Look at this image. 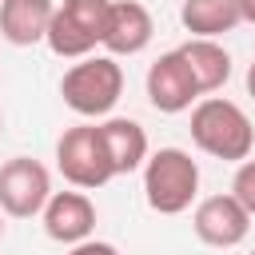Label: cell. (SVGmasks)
<instances>
[{
  "mask_svg": "<svg viewBox=\"0 0 255 255\" xmlns=\"http://www.w3.org/2000/svg\"><path fill=\"white\" fill-rule=\"evenodd\" d=\"M60 96L64 104L84 116V120H100L108 116L120 96H124V68L116 64V56H84L80 64H72L60 80Z\"/></svg>",
  "mask_w": 255,
  "mask_h": 255,
  "instance_id": "3957f363",
  "label": "cell"
},
{
  "mask_svg": "<svg viewBox=\"0 0 255 255\" xmlns=\"http://www.w3.org/2000/svg\"><path fill=\"white\" fill-rule=\"evenodd\" d=\"M231 195L255 215V159H243V163L235 167V175H231Z\"/></svg>",
  "mask_w": 255,
  "mask_h": 255,
  "instance_id": "9a60e30c",
  "label": "cell"
},
{
  "mask_svg": "<svg viewBox=\"0 0 255 255\" xmlns=\"http://www.w3.org/2000/svg\"><path fill=\"white\" fill-rule=\"evenodd\" d=\"M52 199V175L32 155H12L0 163V211L12 219H32Z\"/></svg>",
  "mask_w": 255,
  "mask_h": 255,
  "instance_id": "8992f818",
  "label": "cell"
},
{
  "mask_svg": "<svg viewBox=\"0 0 255 255\" xmlns=\"http://www.w3.org/2000/svg\"><path fill=\"white\" fill-rule=\"evenodd\" d=\"M179 24L191 36L219 40V36H227L243 24V12H239V0H183L179 4Z\"/></svg>",
  "mask_w": 255,
  "mask_h": 255,
  "instance_id": "5bb4252c",
  "label": "cell"
},
{
  "mask_svg": "<svg viewBox=\"0 0 255 255\" xmlns=\"http://www.w3.org/2000/svg\"><path fill=\"white\" fill-rule=\"evenodd\" d=\"M0 239H4V211H0Z\"/></svg>",
  "mask_w": 255,
  "mask_h": 255,
  "instance_id": "d6986e66",
  "label": "cell"
},
{
  "mask_svg": "<svg viewBox=\"0 0 255 255\" xmlns=\"http://www.w3.org/2000/svg\"><path fill=\"white\" fill-rule=\"evenodd\" d=\"M199 195V163L183 147H159L143 163V199L155 215H183Z\"/></svg>",
  "mask_w": 255,
  "mask_h": 255,
  "instance_id": "7a4b0ae2",
  "label": "cell"
},
{
  "mask_svg": "<svg viewBox=\"0 0 255 255\" xmlns=\"http://www.w3.org/2000/svg\"><path fill=\"white\" fill-rule=\"evenodd\" d=\"M40 219H44V235L52 243L76 247V243L92 239V231H96V203L80 187L76 191H52V199L40 211Z\"/></svg>",
  "mask_w": 255,
  "mask_h": 255,
  "instance_id": "9c48e42d",
  "label": "cell"
},
{
  "mask_svg": "<svg viewBox=\"0 0 255 255\" xmlns=\"http://www.w3.org/2000/svg\"><path fill=\"white\" fill-rule=\"evenodd\" d=\"M195 84L203 96H215L227 80H231V52L219 44V40H207V36H191L187 44H179Z\"/></svg>",
  "mask_w": 255,
  "mask_h": 255,
  "instance_id": "4fadbf2b",
  "label": "cell"
},
{
  "mask_svg": "<svg viewBox=\"0 0 255 255\" xmlns=\"http://www.w3.org/2000/svg\"><path fill=\"white\" fill-rule=\"evenodd\" d=\"M112 0H60L48 24L44 44L60 60H84L104 44V24H108Z\"/></svg>",
  "mask_w": 255,
  "mask_h": 255,
  "instance_id": "277c9868",
  "label": "cell"
},
{
  "mask_svg": "<svg viewBox=\"0 0 255 255\" xmlns=\"http://www.w3.org/2000/svg\"><path fill=\"white\" fill-rule=\"evenodd\" d=\"M56 167L80 191H96L108 179H116L108 147H104V135H100V124H76V128H68L56 139Z\"/></svg>",
  "mask_w": 255,
  "mask_h": 255,
  "instance_id": "5b68a950",
  "label": "cell"
},
{
  "mask_svg": "<svg viewBox=\"0 0 255 255\" xmlns=\"http://www.w3.org/2000/svg\"><path fill=\"white\" fill-rule=\"evenodd\" d=\"M187 131H191V143L203 155L223 159V163H243L255 151V128H251L247 112L235 100H223V96H203L191 108Z\"/></svg>",
  "mask_w": 255,
  "mask_h": 255,
  "instance_id": "6da1fadb",
  "label": "cell"
},
{
  "mask_svg": "<svg viewBox=\"0 0 255 255\" xmlns=\"http://www.w3.org/2000/svg\"><path fill=\"white\" fill-rule=\"evenodd\" d=\"M56 0H0V36L16 48H32L48 36Z\"/></svg>",
  "mask_w": 255,
  "mask_h": 255,
  "instance_id": "8fae6325",
  "label": "cell"
},
{
  "mask_svg": "<svg viewBox=\"0 0 255 255\" xmlns=\"http://www.w3.org/2000/svg\"><path fill=\"white\" fill-rule=\"evenodd\" d=\"M100 135H104V147H108V159H112V171L116 175H131L147 163V131L128 120V116H108L100 124Z\"/></svg>",
  "mask_w": 255,
  "mask_h": 255,
  "instance_id": "7c38bea8",
  "label": "cell"
},
{
  "mask_svg": "<svg viewBox=\"0 0 255 255\" xmlns=\"http://www.w3.org/2000/svg\"><path fill=\"white\" fill-rule=\"evenodd\" d=\"M155 36V20L139 0H112L108 24H104V48L108 56H139Z\"/></svg>",
  "mask_w": 255,
  "mask_h": 255,
  "instance_id": "30bf717a",
  "label": "cell"
},
{
  "mask_svg": "<svg viewBox=\"0 0 255 255\" xmlns=\"http://www.w3.org/2000/svg\"><path fill=\"white\" fill-rule=\"evenodd\" d=\"M247 96L255 100V60H251V68H247Z\"/></svg>",
  "mask_w": 255,
  "mask_h": 255,
  "instance_id": "ac0fdd59",
  "label": "cell"
},
{
  "mask_svg": "<svg viewBox=\"0 0 255 255\" xmlns=\"http://www.w3.org/2000/svg\"><path fill=\"white\" fill-rule=\"evenodd\" d=\"M251 219H255V215L227 191V195H207V199L195 203V211H191V231H195L199 243L227 251V247H239V243L247 239Z\"/></svg>",
  "mask_w": 255,
  "mask_h": 255,
  "instance_id": "ba28073f",
  "label": "cell"
},
{
  "mask_svg": "<svg viewBox=\"0 0 255 255\" xmlns=\"http://www.w3.org/2000/svg\"><path fill=\"white\" fill-rule=\"evenodd\" d=\"M251 255H255V251H251Z\"/></svg>",
  "mask_w": 255,
  "mask_h": 255,
  "instance_id": "44dd1931",
  "label": "cell"
},
{
  "mask_svg": "<svg viewBox=\"0 0 255 255\" xmlns=\"http://www.w3.org/2000/svg\"><path fill=\"white\" fill-rule=\"evenodd\" d=\"M143 88H147V104H151L155 112H163V116L191 112V108L199 104V96H203L179 48L163 52V56H159V60L147 68V76H143Z\"/></svg>",
  "mask_w": 255,
  "mask_h": 255,
  "instance_id": "52a82bcc",
  "label": "cell"
},
{
  "mask_svg": "<svg viewBox=\"0 0 255 255\" xmlns=\"http://www.w3.org/2000/svg\"><path fill=\"white\" fill-rule=\"evenodd\" d=\"M68 255H120L112 243H104V239H84V243H76Z\"/></svg>",
  "mask_w": 255,
  "mask_h": 255,
  "instance_id": "2e32d148",
  "label": "cell"
},
{
  "mask_svg": "<svg viewBox=\"0 0 255 255\" xmlns=\"http://www.w3.org/2000/svg\"><path fill=\"white\" fill-rule=\"evenodd\" d=\"M239 12H243V24H255V0H239Z\"/></svg>",
  "mask_w": 255,
  "mask_h": 255,
  "instance_id": "e0dca14e",
  "label": "cell"
},
{
  "mask_svg": "<svg viewBox=\"0 0 255 255\" xmlns=\"http://www.w3.org/2000/svg\"><path fill=\"white\" fill-rule=\"evenodd\" d=\"M0 135H4V112H0Z\"/></svg>",
  "mask_w": 255,
  "mask_h": 255,
  "instance_id": "ffe728a7",
  "label": "cell"
}]
</instances>
